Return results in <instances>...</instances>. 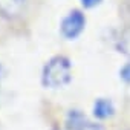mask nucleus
Here are the masks:
<instances>
[{
  "instance_id": "nucleus-1",
  "label": "nucleus",
  "mask_w": 130,
  "mask_h": 130,
  "mask_svg": "<svg viewBox=\"0 0 130 130\" xmlns=\"http://www.w3.org/2000/svg\"><path fill=\"white\" fill-rule=\"evenodd\" d=\"M71 78H72V64L63 55L52 57L43 68L41 81L44 87L49 89L63 87L71 81Z\"/></svg>"
},
{
  "instance_id": "nucleus-2",
  "label": "nucleus",
  "mask_w": 130,
  "mask_h": 130,
  "mask_svg": "<svg viewBox=\"0 0 130 130\" xmlns=\"http://www.w3.org/2000/svg\"><path fill=\"white\" fill-rule=\"evenodd\" d=\"M84 25H86L84 14L80 12V11H72V12H69L66 17L63 19L60 29H61V34H63L64 38L74 40L83 32Z\"/></svg>"
},
{
  "instance_id": "nucleus-3",
  "label": "nucleus",
  "mask_w": 130,
  "mask_h": 130,
  "mask_svg": "<svg viewBox=\"0 0 130 130\" xmlns=\"http://www.w3.org/2000/svg\"><path fill=\"white\" fill-rule=\"evenodd\" d=\"M23 5L25 0H0V12L8 19H12L22 12Z\"/></svg>"
},
{
  "instance_id": "nucleus-4",
  "label": "nucleus",
  "mask_w": 130,
  "mask_h": 130,
  "mask_svg": "<svg viewBox=\"0 0 130 130\" xmlns=\"http://www.w3.org/2000/svg\"><path fill=\"white\" fill-rule=\"evenodd\" d=\"M115 112V107L112 104L110 100H106V98H98L93 104V115L100 119H106L109 116H112Z\"/></svg>"
},
{
  "instance_id": "nucleus-5",
  "label": "nucleus",
  "mask_w": 130,
  "mask_h": 130,
  "mask_svg": "<svg viewBox=\"0 0 130 130\" xmlns=\"http://www.w3.org/2000/svg\"><path fill=\"white\" fill-rule=\"evenodd\" d=\"M116 46H118V51L119 52H122L124 55L130 57V26L121 31V34L118 37Z\"/></svg>"
},
{
  "instance_id": "nucleus-6",
  "label": "nucleus",
  "mask_w": 130,
  "mask_h": 130,
  "mask_svg": "<svg viewBox=\"0 0 130 130\" xmlns=\"http://www.w3.org/2000/svg\"><path fill=\"white\" fill-rule=\"evenodd\" d=\"M119 75H121V78H122L125 83H130V63L124 64L122 69L119 71Z\"/></svg>"
},
{
  "instance_id": "nucleus-7",
  "label": "nucleus",
  "mask_w": 130,
  "mask_h": 130,
  "mask_svg": "<svg viewBox=\"0 0 130 130\" xmlns=\"http://www.w3.org/2000/svg\"><path fill=\"white\" fill-rule=\"evenodd\" d=\"M78 130H106L103 125L100 124H93V122H84Z\"/></svg>"
},
{
  "instance_id": "nucleus-8",
  "label": "nucleus",
  "mask_w": 130,
  "mask_h": 130,
  "mask_svg": "<svg viewBox=\"0 0 130 130\" xmlns=\"http://www.w3.org/2000/svg\"><path fill=\"white\" fill-rule=\"evenodd\" d=\"M101 2H103V0H81V3H83L84 8H93V6L100 5Z\"/></svg>"
},
{
  "instance_id": "nucleus-9",
  "label": "nucleus",
  "mask_w": 130,
  "mask_h": 130,
  "mask_svg": "<svg viewBox=\"0 0 130 130\" xmlns=\"http://www.w3.org/2000/svg\"><path fill=\"white\" fill-rule=\"evenodd\" d=\"M128 9H130V0H128Z\"/></svg>"
}]
</instances>
